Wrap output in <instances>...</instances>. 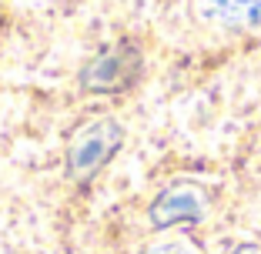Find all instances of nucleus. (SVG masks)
I'll return each instance as SVG.
<instances>
[{"instance_id": "f257e3e1", "label": "nucleus", "mask_w": 261, "mask_h": 254, "mask_svg": "<svg viewBox=\"0 0 261 254\" xmlns=\"http://www.w3.org/2000/svg\"><path fill=\"white\" fill-rule=\"evenodd\" d=\"M124 144V127L114 117H97L94 124H87L67 147V177L74 184H87L91 177H97V171L121 151Z\"/></svg>"}, {"instance_id": "f03ea898", "label": "nucleus", "mask_w": 261, "mask_h": 254, "mask_svg": "<svg viewBox=\"0 0 261 254\" xmlns=\"http://www.w3.org/2000/svg\"><path fill=\"white\" fill-rule=\"evenodd\" d=\"M141 77V50L134 44H114L81 67V87L87 94H121Z\"/></svg>"}, {"instance_id": "7ed1b4c3", "label": "nucleus", "mask_w": 261, "mask_h": 254, "mask_svg": "<svg viewBox=\"0 0 261 254\" xmlns=\"http://www.w3.org/2000/svg\"><path fill=\"white\" fill-rule=\"evenodd\" d=\"M207 214V191L198 181H174L158 197L151 201L147 217L154 228H177V224H194Z\"/></svg>"}, {"instance_id": "20e7f679", "label": "nucleus", "mask_w": 261, "mask_h": 254, "mask_svg": "<svg viewBox=\"0 0 261 254\" xmlns=\"http://www.w3.org/2000/svg\"><path fill=\"white\" fill-rule=\"evenodd\" d=\"M201 14L224 27H254L261 23V0H198Z\"/></svg>"}, {"instance_id": "39448f33", "label": "nucleus", "mask_w": 261, "mask_h": 254, "mask_svg": "<svg viewBox=\"0 0 261 254\" xmlns=\"http://www.w3.org/2000/svg\"><path fill=\"white\" fill-rule=\"evenodd\" d=\"M141 254H204V251L191 238H161V241H154V244H147Z\"/></svg>"}, {"instance_id": "423d86ee", "label": "nucleus", "mask_w": 261, "mask_h": 254, "mask_svg": "<svg viewBox=\"0 0 261 254\" xmlns=\"http://www.w3.org/2000/svg\"><path fill=\"white\" fill-rule=\"evenodd\" d=\"M231 254H261L258 247H251V244H245V247H238V251H231Z\"/></svg>"}]
</instances>
